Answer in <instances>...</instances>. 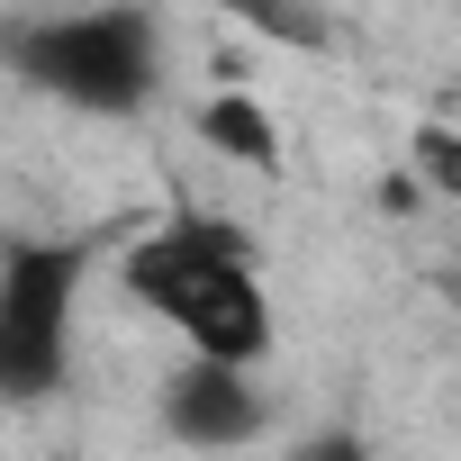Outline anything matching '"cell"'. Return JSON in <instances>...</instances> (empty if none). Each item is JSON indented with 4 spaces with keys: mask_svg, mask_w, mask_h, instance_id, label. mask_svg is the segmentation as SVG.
Returning a JSON list of instances; mask_svg holds the SVG:
<instances>
[{
    "mask_svg": "<svg viewBox=\"0 0 461 461\" xmlns=\"http://www.w3.org/2000/svg\"><path fill=\"white\" fill-rule=\"evenodd\" d=\"M0 64L37 100H64L82 118H136L145 100H163L172 37H163V10H145V0H82V10L0 28Z\"/></svg>",
    "mask_w": 461,
    "mask_h": 461,
    "instance_id": "obj_2",
    "label": "cell"
},
{
    "mask_svg": "<svg viewBox=\"0 0 461 461\" xmlns=\"http://www.w3.org/2000/svg\"><path fill=\"white\" fill-rule=\"evenodd\" d=\"M163 434L181 452H245L272 434V389H263V362H208V353H181L163 371V398H154Z\"/></svg>",
    "mask_w": 461,
    "mask_h": 461,
    "instance_id": "obj_4",
    "label": "cell"
},
{
    "mask_svg": "<svg viewBox=\"0 0 461 461\" xmlns=\"http://www.w3.org/2000/svg\"><path fill=\"white\" fill-rule=\"evenodd\" d=\"M109 272L181 353L272 362V344H281V308H272L263 254H254L245 226L217 217V208H163L145 226H118Z\"/></svg>",
    "mask_w": 461,
    "mask_h": 461,
    "instance_id": "obj_1",
    "label": "cell"
},
{
    "mask_svg": "<svg viewBox=\"0 0 461 461\" xmlns=\"http://www.w3.org/2000/svg\"><path fill=\"white\" fill-rule=\"evenodd\" d=\"M109 272L100 236H10L0 245V407H37L82 362V299Z\"/></svg>",
    "mask_w": 461,
    "mask_h": 461,
    "instance_id": "obj_3",
    "label": "cell"
},
{
    "mask_svg": "<svg viewBox=\"0 0 461 461\" xmlns=\"http://www.w3.org/2000/svg\"><path fill=\"white\" fill-rule=\"evenodd\" d=\"M190 127H199L208 154H226L236 172H281V127H272V109L245 100V91H208Z\"/></svg>",
    "mask_w": 461,
    "mask_h": 461,
    "instance_id": "obj_5",
    "label": "cell"
}]
</instances>
